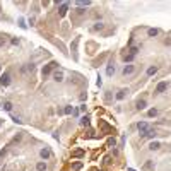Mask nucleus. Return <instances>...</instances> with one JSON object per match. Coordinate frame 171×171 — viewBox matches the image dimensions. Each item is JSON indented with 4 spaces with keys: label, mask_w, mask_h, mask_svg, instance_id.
Segmentation results:
<instances>
[{
    "label": "nucleus",
    "mask_w": 171,
    "mask_h": 171,
    "mask_svg": "<svg viewBox=\"0 0 171 171\" xmlns=\"http://www.w3.org/2000/svg\"><path fill=\"white\" fill-rule=\"evenodd\" d=\"M137 128H139V133H140V135H145V133H147V130H149V128H151V127H149V123H145V122H140V123L137 125Z\"/></svg>",
    "instance_id": "f257e3e1"
},
{
    "label": "nucleus",
    "mask_w": 171,
    "mask_h": 171,
    "mask_svg": "<svg viewBox=\"0 0 171 171\" xmlns=\"http://www.w3.org/2000/svg\"><path fill=\"white\" fill-rule=\"evenodd\" d=\"M133 72H135V65H125L123 70H122V74H123V75H132Z\"/></svg>",
    "instance_id": "f03ea898"
},
{
    "label": "nucleus",
    "mask_w": 171,
    "mask_h": 171,
    "mask_svg": "<svg viewBox=\"0 0 171 171\" xmlns=\"http://www.w3.org/2000/svg\"><path fill=\"white\" fill-rule=\"evenodd\" d=\"M0 84L4 86V87L10 84V75L9 74H2V75H0Z\"/></svg>",
    "instance_id": "7ed1b4c3"
},
{
    "label": "nucleus",
    "mask_w": 171,
    "mask_h": 171,
    "mask_svg": "<svg viewBox=\"0 0 171 171\" xmlns=\"http://www.w3.org/2000/svg\"><path fill=\"white\" fill-rule=\"evenodd\" d=\"M39 156H41L43 159H50V157H51V151H50L48 147H45V149L39 151Z\"/></svg>",
    "instance_id": "20e7f679"
},
{
    "label": "nucleus",
    "mask_w": 171,
    "mask_h": 171,
    "mask_svg": "<svg viewBox=\"0 0 171 171\" xmlns=\"http://www.w3.org/2000/svg\"><path fill=\"white\" fill-rule=\"evenodd\" d=\"M53 67H57V63H55V62H51V63H50V65H46V67H43V75H48V74H50V72H51V68H53Z\"/></svg>",
    "instance_id": "39448f33"
},
{
    "label": "nucleus",
    "mask_w": 171,
    "mask_h": 171,
    "mask_svg": "<svg viewBox=\"0 0 171 171\" xmlns=\"http://www.w3.org/2000/svg\"><path fill=\"white\" fill-rule=\"evenodd\" d=\"M166 87H168V82H159L157 87H156V93H164V91H166Z\"/></svg>",
    "instance_id": "423d86ee"
},
{
    "label": "nucleus",
    "mask_w": 171,
    "mask_h": 171,
    "mask_svg": "<svg viewBox=\"0 0 171 171\" xmlns=\"http://www.w3.org/2000/svg\"><path fill=\"white\" fill-rule=\"evenodd\" d=\"M53 79H55L57 82H62V80H63V72H62V70H57V72L53 74Z\"/></svg>",
    "instance_id": "0eeeda50"
},
{
    "label": "nucleus",
    "mask_w": 171,
    "mask_h": 171,
    "mask_svg": "<svg viewBox=\"0 0 171 171\" xmlns=\"http://www.w3.org/2000/svg\"><path fill=\"white\" fill-rule=\"evenodd\" d=\"M67 9H68V2H63V4L60 5V16H62V17L67 14Z\"/></svg>",
    "instance_id": "6e6552de"
},
{
    "label": "nucleus",
    "mask_w": 171,
    "mask_h": 171,
    "mask_svg": "<svg viewBox=\"0 0 171 171\" xmlns=\"http://www.w3.org/2000/svg\"><path fill=\"white\" fill-rule=\"evenodd\" d=\"M75 5H79V7L82 9V7H87V5H91V0H77Z\"/></svg>",
    "instance_id": "1a4fd4ad"
},
{
    "label": "nucleus",
    "mask_w": 171,
    "mask_h": 171,
    "mask_svg": "<svg viewBox=\"0 0 171 171\" xmlns=\"http://www.w3.org/2000/svg\"><path fill=\"white\" fill-rule=\"evenodd\" d=\"M127 93H128L127 89H122V91H118V94H116V99H120V101H122L125 96H127Z\"/></svg>",
    "instance_id": "9d476101"
},
{
    "label": "nucleus",
    "mask_w": 171,
    "mask_h": 171,
    "mask_svg": "<svg viewBox=\"0 0 171 171\" xmlns=\"http://www.w3.org/2000/svg\"><path fill=\"white\" fill-rule=\"evenodd\" d=\"M147 34H149L151 38H154V36H157V34H159V31H157L156 28H151L149 31H147Z\"/></svg>",
    "instance_id": "9b49d317"
},
{
    "label": "nucleus",
    "mask_w": 171,
    "mask_h": 171,
    "mask_svg": "<svg viewBox=\"0 0 171 171\" xmlns=\"http://www.w3.org/2000/svg\"><path fill=\"white\" fill-rule=\"evenodd\" d=\"M106 74H108V75H113L115 74V65L113 63H110V65L106 67Z\"/></svg>",
    "instance_id": "f8f14e48"
},
{
    "label": "nucleus",
    "mask_w": 171,
    "mask_h": 171,
    "mask_svg": "<svg viewBox=\"0 0 171 171\" xmlns=\"http://www.w3.org/2000/svg\"><path fill=\"white\" fill-rule=\"evenodd\" d=\"M2 108H4L5 111H12V103H10V101H5V103L2 105Z\"/></svg>",
    "instance_id": "ddd939ff"
},
{
    "label": "nucleus",
    "mask_w": 171,
    "mask_h": 171,
    "mask_svg": "<svg viewBox=\"0 0 171 171\" xmlns=\"http://www.w3.org/2000/svg\"><path fill=\"white\" fill-rule=\"evenodd\" d=\"M36 169H38V171H45V169H46V162H43V161L38 162V164H36Z\"/></svg>",
    "instance_id": "4468645a"
},
{
    "label": "nucleus",
    "mask_w": 171,
    "mask_h": 171,
    "mask_svg": "<svg viewBox=\"0 0 171 171\" xmlns=\"http://www.w3.org/2000/svg\"><path fill=\"white\" fill-rule=\"evenodd\" d=\"M74 111H75V110H74L72 106H65V108H63V113H65V115H72Z\"/></svg>",
    "instance_id": "2eb2a0df"
},
{
    "label": "nucleus",
    "mask_w": 171,
    "mask_h": 171,
    "mask_svg": "<svg viewBox=\"0 0 171 171\" xmlns=\"http://www.w3.org/2000/svg\"><path fill=\"white\" fill-rule=\"evenodd\" d=\"M156 72H157V67H149L147 68V75H154Z\"/></svg>",
    "instance_id": "dca6fc26"
},
{
    "label": "nucleus",
    "mask_w": 171,
    "mask_h": 171,
    "mask_svg": "<svg viewBox=\"0 0 171 171\" xmlns=\"http://www.w3.org/2000/svg\"><path fill=\"white\" fill-rule=\"evenodd\" d=\"M159 147H161V145H159V142H152L151 145H149V149H151V151H157Z\"/></svg>",
    "instance_id": "f3484780"
},
{
    "label": "nucleus",
    "mask_w": 171,
    "mask_h": 171,
    "mask_svg": "<svg viewBox=\"0 0 171 171\" xmlns=\"http://www.w3.org/2000/svg\"><path fill=\"white\" fill-rule=\"evenodd\" d=\"M128 51H130V55H133V57H135V55L139 53V46H130V50H128Z\"/></svg>",
    "instance_id": "a211bd4d"
},
{
    "label": "nucleus",
    "mask_w": 171,
    "mask_h": 171,
    "mask_svg": "<svg viewBox=\"0 0 171 171\" xmlns=\"http://www.w3.org/2000/svg\"><path fill=\"white\" fill-rule=\"evenodd\" d=\"M145 108V101L140 99V101H137V110H144Z\"/></svg>",
    "instance_id": "6ab92c4d"
},
{
    "label": "nucleus",
    "mask_w": 171,
    "mask_h": 171,
    "mask_svg": "<svg viewBox=\"0 0 171 171\" xmlns=\"http://www.w3.org/2000/svg\"><path fill=\"white\" fill-rule=\"evenodd\" d=\"M144 137H156V132H154V128H149V130H147V133H145Z\"/></svg>",
    "instance_id": "aec40b11"
},
{
    "label": "nucleus",
    "mask_w": 171,
    "mask_h": 171,
    "mask_svg": "<svg viewBox=\"0 0 171 171\" xmlns=\"http://www.w3.org/2000/svg\"><path fill=\"white\" fill-rule=\"evenodd\" d=\"M144 169L145 171H151L152 169V161H147L145 164H144Z\"/></svg>",
    "instance_id": "412c9836"
},
{
    "label": "nucleus",
    "mask_w": 171,
    "mask_h": 171,
    "mask_svg": "<svg viewBox=\"0 0 171 171\" xmlns=\"http://www.w3.org/2000/svg\"><path fill=\"white\" fill-rule=\"evenodd\" d=\"M80 125H89V116H82L80 118Z\"/></svg>",
    "instance_id": "4be33fe9"
},
{
    "label": "nucleus",
    "mask_w": 171,
    "mask_h": 171,
    "mask_svg": "<svg viewBox=\"0 0 171 171\" xmlns=\"http://www.w3.org/2000/svg\"><path fill=\"white\" fill-rule=\"evenodd\" d=\"M147 115H149V116H156V115H157V110H156V108H152V110L147 111Z\"/></svg>",
    "instance_id": "5701e85b"
},
{
    "label": "nucleus",
    "mask_w": 171,
    "mask_h": 171,
    "mask_svg": "<svg viewBox=\"0 0 171 171\" xmlns=\"http://www.w3.org/2000/svg\"><path fill=\"white\" fill-rule=\"evenodd\" d=\"M12 120H14L16 123H22V120H21V118L17 116V115H12Z\"/></svg>",
    "instance_id": "b1692460"
},
{
    "label": "nucleus",
    "mask_w": 171,
    "mask_h": 171,
    "mask_svg": "<svg viewBox=\"0 0 171 171\" xmlns=\"http://www.w3.org/2000/svg\"><path fill=\"white\" fill-rule=\"evenodd\" d=\"M10 45L17 46V45H19V38H12V39H10Z\"/></svg>",
    "instance_id": "393cba45"
},
{
    "label": "nucleus",
    "mask_w": 171,
    "mask_h": 171,
    "mask_svg": "<svg viewBox=\"0 0 171 171\" xmlns=\"http://www.w3.org/2000/svg\"><path fill=\"white\" fill-rule=\"evenodd\" d=\"M82 154H84V151H80V149H79V151H75L74 154H72V156H75V157H80Z\"/></svg>",
    "instance_id": "a878e982"
},
{
    "label": "nucleus",
    "mask_w": 171,
    "mask_h": 171,
    "mask_svg": "<svg viewBox=\"0 0 171 171\" xmlns=\"http://www.w3.org/2000/svg\"><path fill=\"white\" fill-rule=\"evenodd\" d=\"M132 60H133V55H130V53L125 55V62H132Z\"/></svg>",
    "instance_id": "bb28decb"
},
{
    "label": "nucleus",
    "mask_w": 171,
    "mask_h": 171,
    "mask_svg": "<svg viewBox=\"0 0 171 171\" xmlns=\"http://www.w3.org/2000/svg\"><path fill=\"white\" fill-rule=\"evenodd\" d=\"M98 29H103V24H101V22H98L94 26V31H98Z\"/></svg>",
    "instance_id": "cd10ccee"
},
{
    "label": "nucleus",
    "mask_w": 171,
    "mask_h": 171,
    "mask_svg": "<svg viewBox=\"0 0 171 171\" xmlns=\"http://www.w3.org/2000/svg\"><path fill=\"white\" fill-rule=\"evenodd\" d=\"M80 166H82V164H80V162H75V164H74V169H80Z\"/></svg>",
    "instance_id": "c85d7f7f"
},
{
    "label": "nucleus",
    "mask_w": 171,
    "mask_h": 171,
    "mask_svg": "<svg viewBox=\"0 0 171 171\" xmlns=\"http://www.w3.org/2000/svg\"><path fill=\"white\" fill-rule=\"evenodd\" d=\"M4 43H5V39H4V38H0V46H4Z\"/></svg>",
    "instance_id": "c756f323"
},
{
    "label": "nucleus",
    "mask_w": 171,
    "mask_h": 171,
    "mask_svg": "<svg viewBox=\"0 0 171 171\" xmlns=\"http://www.w3.org/2000/svg\"><path fill=\"white\" fill-rule=\"evenodd\" d=\"M0 125H2V120H0Z\"/></svg>",
    "instance_id": "7c9ffc66"
}]
</instances>
